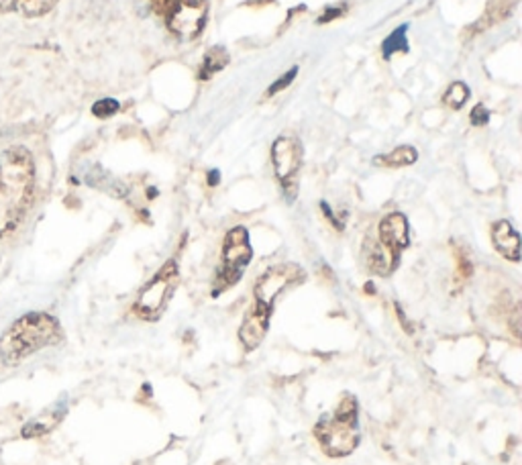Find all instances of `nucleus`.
<instances>
[{
	"label": "nucleus",
	"mask_w": 522,
	"mask_h": 465,
	"mask_svg": "<svg viewBox=\"0 0 522 465\" xmlns=\"http://www.w3.org/2000/svg\"><path fill=\"white\" fill-rule=\"evenodd\" d=\"M33 159L23 148L0 154V233L15 227L27 211L33 192Z\"/></svg>",
	"instance_id": "obj_1"
},
{
	"label": "nucleus",
	"mask_w": 522,
	"mask_h": 465,
	"mask_svg": "<svg viewBox=\"0 0 522 465\" xmlns=\"http://www.w3.org/2000/svg\"><path fill=\"white\" fill-rule=\"evenodd\" d=\"M60 335V325L50 315L31 312L20 317L0 337V362L4 365H17L35 351L58 343Z\"/></svg>",
	"instance_id": "obj_2"
},
{
	"label": "nucleus",
	"mask_w": 522,
	"mask_h": 465,
	"mask_svg": "<svg viewBox=\"0 0 522 465\" xmlns=\"http://www.w3.org/2000/svg\"><path fill=\"white\" fill-rule=\"evenodd\" d=\"M315 435L331 457H345L359 445L357 402L353 397L341 398L339 406L331 414H325L315 427Z\"/></svg>",
	"instance_id": "obj_3"
},
{
	"label": "nucleus",
	"mask_w": 522,
	"mask_h": 465,
	"mask_svg": "<svg viewBox=\"0 0 522 465\" xmlns=\"http://www.w3.org/2000/svg\"><path fill=\"white\" fill-rule=\"evenodd\" d=\"M410 243V228L405 214L392 212L378 227V241L365 245V261L373 274L389 276L398 266L400 253Z\"/></svg>",
	"instance_id": "obj_4"
},
{
	"label": "nucleus",
	"mask_w": 522,
	"mask_h": 465,
	"mask_svg": "<svg viewBox=\"0 0 522 465\" xmlns=\"http://www.w3.org/2000/svg\"><path fill=\"white\" fill-rule=\"evenodd\" d=\"M180 282V272L176 261H168L159 272L153 276V280L141 290L135 302V315L143 321H157L164 315L165 309L176 293Z\"/></svg>",
	"instance_id": "obj_5"
},
{
	"label": "nucleus",
	"mask_w": 522,
	"mask_h": 465,
	"mask_svg": "<svg viewBox=\"0 0 522 465\" xmlns=\"http://www.w3.org/2000/svg\"><path fill=\"white\" fill-rule=\"evenodd\" d=\"M252 245H249V233L245 227H235L227 233L225 245H222V261L217 274V290L214 294H221V290L231 288L239 282L243 269L252 261Z\"/></svg>",
	"instance_id": "obj_6"
},
{
	"label": "nucleus",
	"mask_w": 522,
	"mask_h": 465,
	"mask_svg": "<svg viewBox=\"0 0 522 465\" xmlns=\"http://www.w3.org/2000/svg\"><path fill=\"white\" fill-rule=\"evenodd\" d=\"M208 17V0H173L168 12V29L173 37L192 41L203 33Z\"/></svg>",
	"instance_id": "obj_7"
},
{
	"label": "nucleus",
	"mask_w": 522,
	"mask_h": 465,
	"mask_svg": "<svg viewBox=\"0 0 522 465\" xmlns=\"http://www.w3.org/2000/svg\"><path fill=\"white\" fill-rule=\"evenodd\" d=\"M271 162H274L276 178L280 180L288 196H296V180L302 165L301 141L294 137L276 139L274 148H271Z\"/></svg>",
	"instance_id": "obj_8"
},
{
	"label": "nucleus",
	"mask_w": 522,
	"mask_h": 465,
	"mask_svg": "<svg viewBox=\"0 0 522 465\" xmlns=\"http://www.w3.org/2000/svg\"><path fill=\"white\" fill-rule=\"evenodd\" d=\"M302 269L294 266V263H282V266L269 268L268 272L255 282V302L271 310L274 309L276 298L280 296L284 290L302 282Z\"/></svg>",
	"instance_id": "obj_9"
},
{
	"label": "nucleus",
	"mask_w": 522,
	"mask_h": 465,
	"mask_svg": "<svg viewBox=\"0 0 522 465\" xmlns=\"http://www.w3.org/2000/svg\"><path fill=\"white\" fill-rule=\"evenodd\" d=\"M269 315H271V310L261 307V304H257V302L253 304L252 309H249V312L245 315V321H243L241 329H239V339L247 351H253L261 345L263 337H266V333H268Z\"/></svg>",
	"instance_id": "obj_10"
},
{
	"label": "nucleus",
	"mask_w": 522,
	"mask_h": 465,
	"mask_svg": "<svg viewBox=\"0 0 522 465\" xmlns=\"http://www.w3.org/2000/svg\"><path fill=\"white\" fill-rule=\"evenodd\" d=\"M492 241L494 247L498 249V253L504 255L506 260H520V237L508 220H498V223L492 227Z\"/></svg>",
	"instance_id": "obj_11"
},
{
	"label": "nucleus",
	"mask_w": 522,
	"mask_h": 465,
	"mask_svg": "<svg viewBox=\"0 0 522 465\" xmlns=\"http://www.w3.org/2000/svg\"><path fill=\"white\" fill-rule=\"evenodd\" d=\"M68 413V406L61 402V405H53L52 408H47L45 413H41L31 419L27 425L23 427V437H41L52 433L55 427L60 425V421L64 419V414Z\"/></svg>",
	"instance_id": "obj_12"
},
{
	"label": "nucleus",
	"mask_w": 522,
	"mask_h": 465,
	"mask_svg": "<svg viewBox=\"0 0 522 465\" xmlns=\"http://www.w3.org/2000/svg\"><path fill=\"white\" fill-rule=\"evenodd\" d=\"M518 4V0H488V4H486V11L482 19L478 20L476 25L471 27V33H482L486 29H490V27L502 23L508 17L512 15L514 6Z\"/></svg>",
	"instance_id": "obj_13"
},
{
	"label": "nucleus",
	"mask_w": 522,
	"mask_h": 465,
	"mask_svg": "<svg viewBox=\"0 0 522 465\" xmlns=\"http://www.w3.org/2000/svg\"><path fill=\"white\" fill-rule=\"evenodd\" d=\"M416 159H419V154H416L414 148L410 145H400L389 154L373 157V164L380 165V168H405V165H413Z\"/></svg>",
	"instance_id": "obj_14"
},
{
	"label": "nucleus",
	"mask_w": 522,
	"mask_h": 465,
	"mask_svg": "<svg viewBox=\"0 0 522 465\" xmlns=\"http://www.w3.org/2000/svg\"><path fill=\"white\" fill-rule=\"evenodd\" d=\"M229 64V53L225 47H213V50H208L205 55V61H203V69H200V80H208L211 76H214L217 72H221L222 68Z\"/></svg>",
	"instance_id": "obj_15"
},
{
	"label": "nucleus",
	"mask_w": 522,
	"mask_h": 465,
	"mask_svg": "<svg viewBox=\"0 0 522 465\" xmlns=\"http://www.w3.org/2000/svg\"><path fill=\"white\" fill-rule=\"evenodd\" d=\"M406 31H408V27L402 25L396 31H392V35H388L384 44H381V53H384L386 60L392 58L394 53H406L408 52Z\"/></svg>",
	"instance_id": "obj_16"
},
{
	"label": "nucleus",
	"mask_w": 522,
	"mask_h": 465,
	"mask_svg": "<svg viewBox=\"0 0 522 465\" xmlns=\"http://www.w3.org/2000/svg\"><path fill=\"white\" fill-rule=\"evenodd\" d=\"M470 99V88L463 82H454L443 96V104L451 110H459Z\"/></svg>",
	"instance_id": "obj_17"
},
{
	"label": "nucleus",
	"mask_w": 522,
	"mask_h": 465,
	"mask_svg": "<svg viewBox=\"0 0 522 465\" xmlns=\"http://www.w3.org/2000/svg\"><path fill=\"white\" fill-rule=\"evenodd\" d=\"M58 0H19L15 9L23 12L25 17H41L50 12Z\"/></svg>",
	"instance_id": "obj_18"
},
{
	"label": "nucleus",
	"mask_w": 522,
	"mask_h": 465,
	"mask_svg": "<svg viewBox=\"0 0 522 465\" xmlns=\"http://www.w3.org/2000/svg\"><path fill=\"white\" fill-rule=\"evenodd\" d=\"M92 113L100 119H107V116H113L118 113V102L115 99H102L92 107Z\"/></svg>",
	"instance_id": "obj_19"
},
{
	"label": "nucleus",
	"mask_w": 522,
	"mask_h": 465,
	"mask_svg": "<svg viewBox=\"0 0 522 465\" xmlns=\"http://www.w3.org/2000/svg\"><path fill=\"white\" fill-rule=\"evenodd\" d=\"M296 74H298V68H292V69H288V72L284 74L280 80L274 82V84H271V86L268 88V96H274L276 92H282L284 88H288V86L292 84V80L296 78Z\"/></svg>",
	"instance_id": "obj_20"
},
{
	"label": "nucleus",
	"mask_w": 522,
	"mask_h": 465,
	"mask_svg": "<svg viewBox=\"0 0 522 465\" xmlns=\"http://www.w3.org/2000/svg\"><path fill=\"white\" fill-rule=\"evenodd\" d=\"M143 3L148 4L149 11L156 12L157 17H168L173 0H143Z\"/></svg>",
	"instance_id": "obj_21"
},
{
	"label": "nucleus",
	"mask_w": 522,
	"mask_h": 465,
	"mask_svg": "<svg viewBox=\"0 0 522 465\" xmlns=\"http://www.w3.org/2000/svg\"><path fill=\"white\" fill-rule=\"evenodd\" d=\"M471 124H476V127H486V124L490 123V110L484 107V104H478L476 108H473L471 113Z\"/></svg>",
	"instance_id": "obj_22"
},
{
	"label": "nucleus",
	"mask_w": 522,
	"mask_h": 465,
	"mask_svg": "<svg viewBox=\"0 0 522 465\" xmlns=\"http://www.w3.org/2000/svg\"><path fill=\"white\" fill-rule=\"evenodd\" d=\"M471 272H473V266H471L470 258L465 253L459 252L457 253V274H459V277H462V280H468V277L471 276Z\"/></svg>",
	"instance_id": "obj_23"
},
{
	"label": "nucleus",
	"mask_w": 522,
	"mask_h": 465,
	"mask_svg": "<svg viewBox=\"0 0 522 465\" xmlns=\"http://www.w3.org/2000/svg\"><path fill=\"white\" fill-rule=\"evenodd\" d=\"M19 0H0V11H11L15 9Z\"/></svg>",
	"instance_id": "obj_24"
},
{
	"label": "nucleus",
	"mask_w": 522,
	"mask_h": 465,
	"mask_svg": "<svg viewBox=\"0 0 522 465\" xmlns=\"http://www.w3.org/2000/svg\"><path fill=\"white\" fill-rule=\"evenodd\" d=\"M339 12H341V11H329V12H325V17H320L318 23H325V20H331V19L339 17Z\"/></svg>",
	"instance_id": "obj_25"
},
{
	"label": "nucleus",
	"mask_w": 522,
	"mask_h": 465,
	"mask_svg": "<svg viewBox=\"0 0 522 465\" xmlns=\"http://www.w3.org/2000/svg\"><path fill=\"white\" fill-rule=\"evenodd\" d=\"M208 182L217 184L219 182V172H211V176H208Z\"/></svg>",
	"instance_id": "obj_26"
}]
</instances>
